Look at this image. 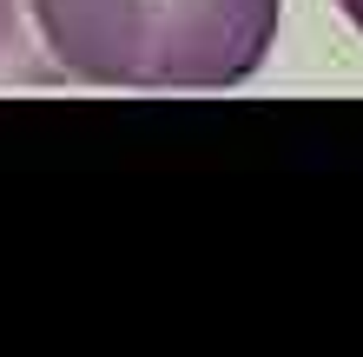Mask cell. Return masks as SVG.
I'll return each instance as SVG.
<instances>
[{
    "instance_id": "cell-1",
    "label": "cell",
    "mask_w": 363,
    "mask_h": 357,
    "mask_svg": "<svg viewBox=\"0 0 363 357\" xmlns=\"http://www.w3.org/2000/svg\"><path fill=\"white\" fill-rule=\"evenodd\" d=\"M33 20L79 87L225 93L271 60L284 0H33Z\"/></svg>"
},
{
    "instance_id": "cell-2",
    "label": "cell",
    "mask_w": 363,
    "mask_h": 357,
    "mask_svg": "<svg viewBox=\"0 0 363 357\" xmlns=\"http://www.w3.org/2000/svg\"><path fill=\"white\" fill-rule=\"evenodd\" d=\"M67 79L73 73L53 60L47 33L33 20V0H0V93H47Z\"/></svg>"
},
{
    "instance_id": "cell-3",
    "label": "cell",
    "mask_w": 363,
    "mask_h": 357,
    "mask_svg": "<svg viewBox=\"0 0 363 357\" xmlns=\"http://www.w3.org/2000/svg\"><path fill=\"white\" fill-rule=\"evenodd\" d=\"M337 7H344V20H350V27L363 33V0H337Z\"/></svg>"
}]
</instances>
